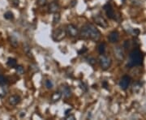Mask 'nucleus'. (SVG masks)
Segmentation results:
<instances>
[{"label": "nucleus", "instance_id": "nucleus-29", "mask_svg": "<svg viewBox=\"0 0 146 120\" xmlns=\"http://www.w3.org/2000/svg\"><path fill=\"white\" fill-rule=\"evenodd\" d=\"M19 2H20V0H12V4L15 7H17L19 5Z\"/></svg>", "mask_w": 146, "mask_h": 120}, {"label": "nucleus", "instance_id": "nucleus-4", "mask_svg": "<svg viewBox=\"0 0 146 120\" xmlns=\"http://www.w3.org/2000/svg\"><path fill=\"white\" fill-rule=\"evenodd\" d=\"M99 63L102 69L106 71V70H107L110 68L111 60L109 57L106 56L104 54H101L99 57Z\"/></svg>", "mask_w": 146, "mask_h": 120}, {"label": "nucleus", "instance_id": "nucleus-28", "mask_svg": "<svg viewBox=\"0 0 146 120\" xmlns=\"http://www.w3.org/2000/svg\"><path fill=\"white\" fill-rule=\"evenodd\" d=\"M86 51H87V48H86V47H83V48L81 49V50H80V51H79V54H81L85 53Z\"/></svg>", "mask_w": 146, "mask_h": 120}, {"label": "nucleus", "instance_id": "nucleus-15", "mask_svg": "<svg viewBox=\"0 0 146 120\" xmlns=\"http://www.w3.org/2000/svg\"><path fill=\"white\" fill-rule=\"evenodd\" d=\"M7 64L11 68H16V65H17V62H16V60L15 58H9L8 59H7Z\"/></svg>", "mask_w": 146, "mask_h": 120}, {"label": "nucleus", "instance_id": "nucleus-18", "mask_svg": "<svg viewBox=\"0 0 146 120\" xmlns=\"http://www.w3.org/2000/svg\"><path fill=\"white\" fill-rule=\"evenodd\" d=\"M60 18H61L60 14L58 12H55L54 15V18H53V24L54 25H57L58 23L60 21Z\"/></svg>", "mask_w": 146, "mask_h": 120}, {"label": "nucleus", "instance_id": "nucleus-1", "mask_svg": "<svg viewBox=\"0 0 146 120\" xmlns=\"http://www.w3.org/2000/svg\"><path fill=\"white\" fill-rule=\"evenodd\" d=\"M80 35L84 39H90V40H94V41H98L101 37V32L94 25L87 24L81 28Z\"/></svg>", "mask_w": 146, "mask_h": 120}, {"label": "nucleus", "instance_id": "nucleus-2", "mask_svg": "<svg viewBox=\"0 0 146 120\" xmlns=\"http://www.w3.org/2000/svg\"><path fill=\"white\" fill-rule=\"evenodd\" d=\"M129 58H130V59L127 63V67H129V68L134 67V66H138L142 63V60H143L142 54H141V50L138 49L133 50L130 53Z\"/></svg>", "mask_w": 146, "mask_h": 120}, {"label": "nucleus", "instance_id": "nucleus-24", "mask_svg": "<svg viewBox=\"0 0 146 120\" xmlns=\"http://www.w3.org/2000/svg\"><path fill=\"white\" fill-rule=\"evenodd\" d=\"M7 83V79L3 76L0 75V85H3V84H6Z\"/></svg>", "mask_w": 146, "mask_h": 120}, {"label": "nucleus", "instance_id": "nucleus-13", "mask_svg": "<svg viewBox=\"0 0 146 120\" xmlns=\"http://www.w3.org/2000/svg\"><path fill=\"white\" fill-rule=\"evenodd\" d=\"M115 57L117 58L119 60H123V58H124V55H123V50H121V48L120 47H116L115 49Z\"/></svg>", "mask_w": 146, "mask_h": 120}, {"label": "nucleus", "instance_id": "nucleus-34", "mask_svg": "<svg viewBox=\"0 0 146 120\" xmlns=\"http://www.w3.org/2000/svg\"><path fill=\"white\" fill-rule=\"evenodd\" d=\"M70 111H71V110H66V112H65V115H68V114H69V113H68V112H70Z\"/></svg>", "mask_w": 146, "mask_h": 120}, {"label": "nucleus", "instance_id": "nucleus-19", "mask_svg": "<svg viewBox=\"0 0 146 120\" xmlns=\"http://www.w3.org/2000/svg\"><path fill=\"white\" fill-rule=\"evenodd\" d=\"M106 50V44L105 43H101L98 46V52L100 54H103Z\"/></svg>", "mask_w": 146, "mask_h": 120}, {"label": "nucleus", "instance_id": "nucleus-7", "mask_svg": "<svg viewBox=\"0 0 146 120\" xmlns=\"http://www.w3.org/2000/svg\"><path fill=\"white\" fill-rule=\"evenodd\" d=\"M104 10L106 11V16L109 17L110 19H115V11L113 9L112 6L110 5V3H107L104 6Z\"/></svg>", "mask_w": 146, "mask_h": 120}, {"label": "nucleus", "instance_id": "nucleus-10", "mask_svg": "<svg viewBox=\"0 0 146 120\" xmlns=\"http://www.w3.org/2000/svg\"><path fill=\"white\" fill-rule=\"evenodd\" d=\"M60 91L63 94V96L66 97H70L72 96V90H71V89L68 86L62 85L60 87Z\"/></svg>", "mask_w": 146, "mask_h": 120}, {"label": "nucleus", "instance_id": "nucleus-25", "mask_svg": "<svg viewBox=\"0 0 146 120\" xmlns=\"http://www.w3.org/2000/svg\"><path fill=\"white\" fill-rule=\"evenodd\" d=\"M36 3H37V5L43 7V6L46 5L47 0H36Z\"/></svg>", "mask_w": 146, "mask_h": 120}, {"label": "nucleus", "instance_id": "nucleus-16", "mask_svg": "<svg viewBox=\"0 0 146 120\" xmlns=\"http://www.w3.org/2000/svg\"><path fill=\"white\" fill-rule=\"evenodd\" d=\"M9 41H10L11 45L13 47L16 48V47L18 46V45H19V42H18V40H17V38H16V37H15L14 36H11V37H9Z\"/></svg>", "mask_w": 146, "mask_h": 120}, {"label": "nucleus", "instance_id": "nucleus-6", "mask_svg": "<svg viewBox=\"0 0 146 120\" xmlns=\"http://www.w3.org/2000/svg\"><path fill=\"white\" fill-rule=\"evenodd\" d=\"M131 83V78L128 76H123L119 81V86L123 90H126L128 88Z\"/></svg>", "mask_w": 146, "mask_h": 120}, {"label": "nucleus", "instance_id": "nucleus-12", "mask_svg": "<svg viewBox=\"0 0 146 120\" xmlns=\"http://www.w3.org/2000/svg\"><path fill=\"white\" fill-rule=\"evenodd\" d=\"M59 8H60V7H59V5L56 2H52V3L49 5V7H48L49 11L51 12V13L58 12V10H59Z\"/></svg>", "mask_w": 146, "mask_h": 120}, {"label": "nucleus", "instance_id": "nucleus-14", "mask_svg": "<svg viewBox=\"0 0 146 120\" xmlns=\"http://www.w3.org/2000/svg\"><path fill=\"white\" fill-rule=\"evenodd\" d=\"M8 92L7 87H6L5 84L0 85V97H4Z\"/></svg>", "mask_w": 146, "mask_h": 120}, {"label": "nucleus", "instance_id": "nucleus-27", "mask_svg": "<svg viewBox=\"0 0 146 120\" xmlns=\"http://www.w3.org/2000/svg\"><path fill=\"white\" fill-rule=\"evenodd\" d=\"M87 60H88V63H89L90 65H92V66L95 65V64H96V62H97L96 59H95L94 58H89Z\"/></svg>", "mask_w": 146, "mask_h": 120}, {"label": "nucleus", "instance_id": "nucleus-11", "mask_svg": "<svg viewBox=\"0 0 146 120\" xmlns=\"http://www.w3.org/2000/svg\"><path fill=\"white\" fill-rule=\"evenodd\" d=\"M9 103L11 105H18L20 102H21V97L20 96H18V95H12V96H11L10 97H9Z\"/></svg>", "mask_w": 146, "mask_h": 120}, {"label": "nucleus", "instance_id": "nucleus-3", "mask_svg": "<svg viewBox=\"0 0 146 120\" xmlns=\"http://www.w3.org/2000/svg\"><path fill=\"white\" fill-rule=\"evenodd\" d=\"M66 35H67L66 30H64L62 28H59L53 32L52 38L55 42H61L66 37Z\"/></svg>", "mask_w": 146, "mask_h": 120}, {"label": "nucleus", "instance_id": "nucleus-17", "mask_svg": "<svg viewBox=\"0 0 146 120\" xmlns=\"http://www.w3.org/2000/svg\"><path fill=\"white\" fill-rule=\"evenodd\" d=\"M61 96H62V94L60 93H58V92H56V93H53L52 97H51V100H52L53 102H56L58 101H59L60 98H61Z\"/></svg>", "mask_w": 146, "mask_h": 120}, {"label": "nucleus", "instance_id": "nucleus-22", "mask_svg": "<svg viewBox=\"0 0 146 120\" xmlns=\"http://www.w3.org/2000/svg\"><path fill=\"white\" fill-rule=\"evenodd\" d=\"M16 72L19 74V75H22V74H24V72H25V69H24V68L22 67V66H17L16 65Z\"/></svg>", "mask_w": 146, "mask_h": 120}, {"label": "nucleus", "instance_id": "nucleus-9", "mask_svg": "<svg viewBox=\"0 0 146 120\" xmlns=\"http://www.w3.org/2000/svg\"><path fill=\"white\" fill-rule=\"evenodd\" d=\"M108 39H109V42H111V43H115V42H117L119 41V33L117 31L111 32L110 33Z\"/></svg>", "mask_w": 146, "mask_h": 120}, {"label": "nucleus", "instance_id": "nucleus-8", "mask_svg": "<svg viewBox=\"0 0 146 120\" xmlns=\"http://www.w3.org/2000/svg\"><path fill=\"white\" fill-rule=\"evenodd\" d=\"M94 21H95V23H96L97 25H98L99 26L102 27V28H107V27H108V23H107V21H106L102 16H94Z\"/></svg>", "mask_w": 146, "mask_h": 120}, {"label": "nucleus", "instance_id": "nucleus-30", "mask_svg": "<svg viewBox=\"0 0 146 120\" xmlns=\"http://www.w3.org/2000/svg\"><path fill=\"white\" fill-rule=\"evenodd\" d=\"M66 119H75V116L73 115H67L66 116Z\"/></svg>", "mask_w": 146, "mask_h": 120}, {"label": "nucleus", "instance_id": "nucleus-20", "mask_svg": "<svg viewBox=\"0 0 146 120\" xmlns=\"http://www.w3.org/2000/svg\"><path fill=\"white\" fill-rule=\"evenodd\" d=\"M4 18L6 20H11L14 18V16H13V13L11 11H7L5 14H4Z\"/></svg>", "mask_w": 146, "mask_h": 120}, {"label": "nucleus", "instance_id": "nucleus-31", "mask_svg": "<svg viewBox=\"0 0 146 120\" xmlns=\"http://www.w3.org/2000/svg\"><path fill=\"white\" fill-rule=\"evenodd\" d=\"M102 84H103V86H104L105 89H107V87H108V84H107V82H106V81H104V82L102 83Z\"/></svg>", "mask_w": 146, "mask_h": 120}, {"label": "nucleus", "instance_id": "nucleus-33", "mask_svg": "<svg viewBox=\"0 0 146 120\" xmlns=\"http://www.w3.org/2000/svg\"><path fill=\"white\" fill-rule=\"evenodd\" d=\"M21 113H22V114L20 115V116H21V118H23V117H25V112H21Z\"/></svg>", "mask_w": 146, "mask_h": 120}, {"label": "nucleus", "instance_id": "nucleus-5", "mask_svg": "<svg viewBox=\"0 0 146 120\" xmlns=\"http://www.w3.org/2000/svg\"><path fill=\"white\" fill-rule=\"evenodd\" d=\"M66 32H67V34L72 37H76L79 34L78 29L74 25H68L67 26Z\"/></svg>", "mask_w": 146, "mask_h": 120}, {"label": "nucleus", "instance_id": "nucleus-23", "mask_svg": "<svg viewBox=\"0 0 146 120\" xmlns=\"http://www.w3.org/2000/svg\"><path fill=\"white\" fill-rule=\"evenodd\" d=\"M141 88V84L140 82H136L133 84V91L135 92H138Z\"/></svg>", "mask_w": 146, "mask_h": 120}, {"label": "nucleus", "instance_id": "nucleus-32", "mask_svg": "<svg viewBox=\"0 0 146 120\" xmlns=\"http://www.w3.org/2000/svg\"><path fill=\"white\" fill-rule=\"evenodd\" d=\"M76 0H73L72 2V3H71V6L74 7V6L76 5Z\"/></svg>", "mask_w": 146, "mask_h": 120}, {"label": "nucleus", "instance_id": "nucleus-26", "mask_svg": "<svg viewBox=\"0 0 146 120\" xmlns=\"http://www.w3.org/2000/svg\"><path fill=\"white\" fill-rule=\"evenodd\" d=\"M46 86L47 89H52L53 88V83L51 80H47L46 81Z\"/></svg>", "mask_w": 146, "mask_h": 120}, {"label": "nucleus", "instance_id": "nucleus-21", "mask_svg": "<svg viewBox=\"0 0 146 120\" xmlns=\"http://www.w3.org/2000/svg\"><path fill=\"white\" fill-rule=\"evenodd\" d=\"M24 50H25V51L27 54V55H29V57H31L32 53L30 52V47H29V46L27 45V44H25L24 45Z\"/></svg>", "mask_w": 146, "mask_h": 120}]
</instances>
